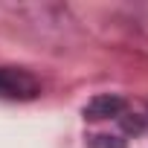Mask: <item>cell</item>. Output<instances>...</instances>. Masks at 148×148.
<instances>
[{
    "label": "cell",
    "instance_id": "6da1fadb",
    "mask_svg": "<svg viewBox=\"0 0 148 148\" xmlns=\"http://www.w3.org/2000/svg\"><path fill=\"white\" fill-rule=\"evenodd\" d=\"M41 96V82L23 67H0V99L29 102Z\"/></svg>",
    "mask_w": 148,
    "mask_h": 148
}]
</instances>
